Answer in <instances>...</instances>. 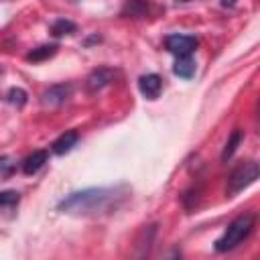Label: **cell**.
Segmentation results:
<instances>
[{"label":"cell","mask_w":260,"mask_h":260,"mask_svg":"<svg viewBox=\"0 0 260 260\" xmlns=\"http://www.w3.org/2000/svg\"><path fill=\"white\" fill-rule=\"evenodd\" d=\"M128 197V187H89L81 191H73L63 197L57 205L59 211L71 215H100L118 209Z\"/></svg>","instance_id":"6da1fadb"},{"label":"cell","mask_w":260,"mask_h":260,"mask_svg":"<svg viewBox=\"0 0 260 260\" xmlns=\"http://www.w3.org/2000/svg\"><path fill=\"white\" fill-rule=\"evenodd\" d=\"M254 225H256V215H254V213L238 215V217L225 228V232L215 240V250H217V252H230V250L238 248V246L254 232Z\"/></svg>","instance_id":"7a4b0ae2"},{"label":"cell","mask_w":260,"mask_h":260,"mask_svg":"<svg viewBox=\"0 0 260 260\" xmlns=\"http://www.w3.org/2000/svg\"><path fill=\"white\" fill-rule=\"evenodd\" d=\"M258 162L256 160H244V162H238L234 167V171L230 173L228 177V193L230 195H236L240 191H244L246 187H250L256 179H258Z\"/></svg>","instance_id":"3957f363"},{"label":"cell","mask_w":260,"mask_h":260,"mask_svg":"<svg viewBox=\"0 0 260 260\" xmlns=\"http://www.w3.org/2000/svg\"><path fill=\"white\" fill-rule=\"evenodd\" d=\"M197 45H199V41L193 35H179V32H175V35H169L165 39L167 51L177 55V57H191V53L197 49Z\"/></svg>","instance_id":"277c9868"},{"label":"cell","mask_w":260,"mask_h":260,"mask_svg":"<svg viewBox=\"0 0 260 260\" xmlns=\"http://www.w3.org/2000/svg\"><path fill=\"white\" fill-rule=\"evenodd\" d=\"M71 91H73V85H71V83H57V85H51V87H47V89L43 91L41 104H43L45 108L61 106V104H65V102L69 100Z\"/></svg>","instance_id":"5b68a950"},{"label":"cell","mask_w":260,"mask_h":260,"mask_svg":"<svg viewBox=\"0 0 260 260\" xmlns=\"http://www.w3.org/2000/svg\"><path fill=\"white\" fill-rule=\"evenodd\" d=\"M112 79H114V71H112V69H108V67H98V69H93V71L87 75V79H85L87 91L95 93V91L104 89Z\"/></svg>","instance_id":"8992f818"},{"label":"cell","mask_w":260,"mask_h":260,"mask_svg":"<svg viewBox=\"0 0 260 260\" xmlns=\"http://www.w3.org/2000/svg\"><path fill=\"white\" fill-rule=\"evenodd\" d=\"M138 89H140V93H142L144 98L156 100L158 93H160V89H162V79H160V75H156V73L142 75V77L138 79Z\"/></svg>","instance_id":"52a82bcc"},{"label":"cell","mask_w":260,"mask_h":260,"mask_svg":"<svg viewBox=\"0 0 260 260\" xmlns=\"http://www.w3.org/2000/svg\"><path fill=\"white\" fill-rule=\"evenodd\" d=\"M47 160H49V152L47 150H35L32 154H28L22 160V173L24 175H35L37 171H41L45 167Z\"/></svg>","instance_id":"ba28073f"},{"label":"cell","mask_w":260,"mask_h":260,"mask_svg":"<svg viewBox=\"0 0 260 260\" xmlns=\"http://www.w3.org/2000/svg\"><path fill=\"white\" fill-rule=\"evenodd\" d=\"M77 140H79V134L75 130H67L59 138H55V142L51 144V150L55 154H65V152H69L77 144Z\"/></svg>","instance_id":"9c48e42d"},{"label":"cell","mask_w":260,"mask_h":260,"mask_svg":"<svg viewBox=\"0 0 260 260\" xmlns=\"http://www.w3.org/2000/svg\"><path fill=\"white\" fill-rule=\"evenodd\" d=\"M197 71V65H195V59L193 57H177L175 65H173V73L183 77V79H191Z\"/></svg>","instance_id":"30bf717a"},{"label":"cell","mask_w":260,"mask_h":260,"mask_svg":"<svg viewBox=\"0 0 260 260\" xmlns=\"http://www.w3.org/2000/svg\"><path fill=\"white\" fill-rule=\"evenodd\" d=\"M57 53V45H41L37 49H32L28 55H26V61H32V63H39V61H45L49 57H53Z\"/></svg>","instance_id":"8fae6325"},{"label":"cell","mask_w":260,"mask_h":260,"mask_svg":"<svg viewBox=\"0 0 260 260\" xmlns=\"http://www.w3.org/2000/svg\"><path fill=\"white\" fill-rule=\"evenodd\" d=\"M242 138H244V132L242 130H234L232 132V136L228 138V142H225V146H223V152H221V160H228L236 150H238V144L242 142Z\"/></svg>","instance_id":"7c38bea8"},{"label":"cell","mask_w":260,"mask_h":260,"mask_svg":"<svg viewBox=\"0 0 260 260\" xmlns=\"http://www.w3.org/2000/svg\"><path fill=\"white\" fill-rule=\"evenodd\" d=\"M75 30V24L67 18H57L53 24H51V32L55 37H61V35H71Z\"/></svg>","instance_id":"4fadbf2b"},{"label":"cell","mask_w":260,"mask_h":260,"mask_svg":"<svg viewBox=\"0 0 260 260\" xmlns=\"http://www.w3.org/2000/svg\"><path fill=\"white\" fill-rule=\"evenodd\" d=\"M6 100H8L10 104H14V106H22V104L26 102V91L20 89V87H12V89L6 93Z\"/></svg>","instance_id":"5bb4252c"},{"label":"cell","mask_w":260,"mask_h":260,"mask_svg":"<svg viewBox=\"0 0 260 260\" xmlns=\"http://www.w3.org/2000/svg\"><path fill=\"white\" fill-rule=\"evenodd\" d=\"M14 203H18L16 191H0V207H10Z\"/></svg>","instance_id":"9a60e30c"},{"label":"cell","mask_w":260,"mask_h":260,"mask_svg":"<svg viewBox=\"0 0 260 260\" xmlns=\"http://www.w3.org/2000/svg\"><path fill=\"white\" fill-rule=\"evenodd\" d=\"M14 160L10 156H2L0 158V177H8L12 171H14Z\"/></svg>","instance_id":"2e32d148"},{"label":"cell","mask_w":260,"mask_h":260,"mask_svg":"<svg viewBox=\"0 0 260 260\" xmlns=\"http://www.w3.org/2000/svg\"><path fill=\"white\" fill-rule=\"evenodd\" d=\"M144 10H146V6H144V4H134V2H132V4H126V6H124V14H126V12H130V14L142 16V14H144Z\"/></svg>","instance_id":"e0dca14e"},{"label":"cell","mask_w":260,"mask_h":260,"mask_svg":"<svg viewBox=\"0 0 260 260\" xmlns=\"http://www.w3.org/2000/svg\"><path fill=\"white\" fill-rule=\"evenodd\" d=\"M169 260H183V256H181V252H179V250H175V252L171 254V258H169Z\"/></svg>","instance_id":"ac0fdd59"}]
</instances>
